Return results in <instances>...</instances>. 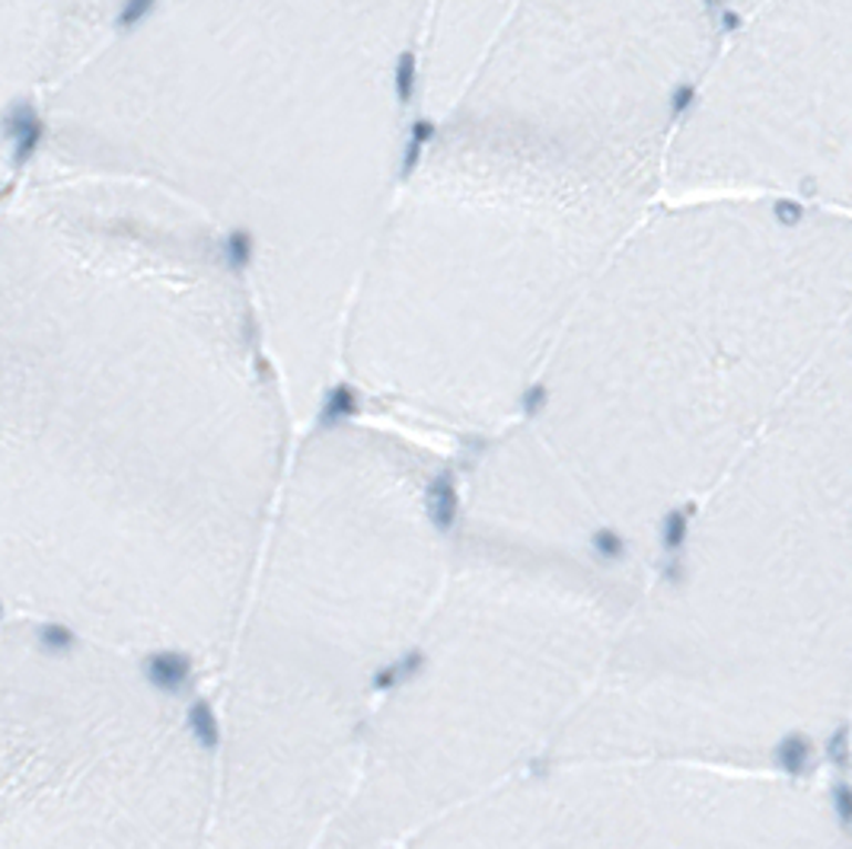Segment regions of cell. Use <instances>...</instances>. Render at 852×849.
Here are the masks:
<instances>
[{
  "mask_svg": "<svg viewBox=\"0 0 852 849\" xmlns=\"http://www.w3.org/2000/svg\"><path fill=\"white\" fill-rule=\"evenodd\" d=\"M852 725V329L652 556L559 754L814 776Z\"/></svg>",
  "mask_w": 852,
  "mask_h": 849,
  "instance_id": "5",
  "label": "cell"
},
{
  "mask_svg": "<svg viewBox=\"0 0 852 849\" xmlns=\"http://www.w3.org/2000/svg\"><path fill=\"white\" fill-rule=\"evenodd\" d=\"M0 211V598L125 655L230 645L284 377L211 227L49 157Z\"/></svg>",
  "mask_w": 852,
  "mask_h": 849,
  "instance_id": "1",
  "label": "cell"
},
{
  "mask_svg": "<svg viewBox=\"0 0 852 849\" xmlns=\"http://www.w3.org/2000/svg\"><path fill=\"white\" fill-rule=\"evenodd\" d=\"M460 476L399 428L323 432L281 486L227 645L224 789L284 815L349 808L381 690L450 572Z\"/></svg>",
  "mask_w": 852,
  "mask_h": 849,
  "instance_id": "6",
  "label": "cell"
},
{
  "mask_svg": "<svg viewBox=\"0 0 852 849\" xmlns=\"http://www.w3.org/2000/svg\"><path fill=\"white\" fill-rule=\"evenodd\" d=\"M850 728H852V725H850Z\"/></svg>",
  "mask_w": 852,
  "mask_h": 849,
  "instance_id": "11",
  "label": "cell"
},
{
  "mask_svg": "<svg viewBox=\"0 0 852 849\" xmlns=\"http://www.w3.org/2000/svg\"><path fill=\"white\" fill-rule=\"evenodd\" d=\"M852 329V220L664 201L584 298L460 505L652 559Z\"/></svg>",
  "mask_w": 852,
  "mask_h": 849,
  "instance_id": "3",
  "label": "cell"
},
{
  "mask_svg": "<svg viewBox=\"0 0 852 849\" xmlns=\"http://www.w3.org/2000/svg\"><path fill=\"white\" fill-rule=\"evenodd\" d=\"M667 201L852 220V3L725 10L677 118Z\"/></svg>",
  "mask_w": 852,
  "mask_h": 849,
  "instance_id": "9",
  "label": "cell"
},
{
  "mask_svg": "<svg viewBox=\"0 0 852 849\" xmlns=\"http://www.w3.org/2000/svg\"><path fill=\"white\" fill-rule=\"evenodd\" d=\"M399 849H852L818 776L559 754Z\"/></svg>",
  "mask_w": 852,
  "mask_h": 849,
  "instance_id": "10",
  "label": "cell"
},
{
  "mask_svg": "<svg viewBox=\"0 0 852 849\" xmlns=\"http://www.w3.org/2000/svg\"><path fill=\"white\" fill-rule=\"evenodd\" d=\"M652 559L460 505L438 603L381 690L332 849H399L547 764Z\"/></svg>",
  "mask_w": 852,
  "mask_h": 849,
  "instance_id": "7",
  "label": "cell"
},
{
  "mask_svg": "<svg viewBox=\"0 0 852 849\" xmlns=\"http://www.w3.org/2000/svg\"><path fill=\"white\" fill-rule=\"evenodd\" d=\"M725 13L515 7L409 157L361 275L342 364L399 425L489 441L578 307L667 201V157Z\"/></svg>",
  "mask_w": 852,
  "mask_h": 849,
  "instance_id": "2",
  "label": "cell"
},
{
  "mask_svg": "<svg viewBox=\"0 0 852 849\" xmlns=\"http://www.w3.org/2000/svg\"><path fill=\"white\" fill-rule=\"evenodd\" d=\"M422 10H154L58 83L52 161L224 218L252 244L256 307L298 406L342 364L409 164Z\"/></svg>",
  "mask_w": 852,
  "mask_h": 849,
  "instance_id": "4",
  "label": "cell"
},
{
  "mask_svg": "<svg viewBox=\"0 0 852 849\" xmlns=\"http://www.w3.org/2000/svg\"><path fill=\"white\" fill-rule=\"evenodd\" d=\"M215 754L138 655L0 632V849H208Z\"/></svg>",
  "mask_w": 852,
  "mask_h": 849,
  "instance_id": "8",
  "label": "cell"
}]
</instances>
